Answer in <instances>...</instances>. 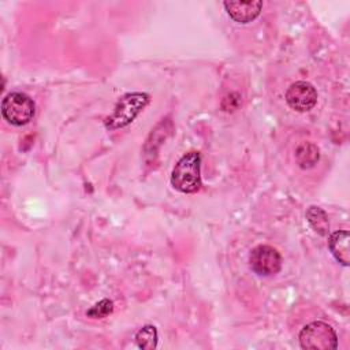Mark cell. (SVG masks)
Here are the masks:
<instances>
[{"label": "cell", "instance_id": "cell-7", "mask_svg": "<svg viewBox=\"0 0 350 350\" xmlns=\"http://www.w3.org/2000/svg\"><path fill=\"white\" fill-rule=\"evenodd\" d=\"M223 5L232 21L238 23H249L260 15L262 1H224Z\"/></svg>", "mask_w": 350, "mask_h": 350}, {"label": "cell", "instance_id": "cell-10", "mask_svg": "<svg viewBox=\"0 0 350 350\" xmlns=\"http://www.w3.org/2000/svg\"><path fill=\"white\" fill-rule=\"evenodd\" d=\"M306 220L310 224V227L319 234L325 237L329 231V220L325 211H323L320 206H309L306 211Z\"/></svg>", "mask_w": 350, "mask_h": 350}, {"label": "cell", "instance_id": "cell-6", "mask_svg": "<svg viewBox=\"0 0 350 350\" xmlns=\"http://www.w3.org/2000/svg\"><path fill=\"white\" fill-rule=\"evenodd\" d=\"M286 103L297 112H308L317 103V92L312 83L297 81L286 90Z\"/></svg>", "mask_w": 350, "mask_h": 350}, {"label": "cell", "instance_id": "cell-2", "mask_svg": "<svg viewBox=\"0 0 350 350\" xmlns=\"http://www.w3.org/2000/svg\"><path fill=\"white\" fill-rule=\"evenodd\" d=\"M149 101L150 97L146 93H126L118 100L113 112L104 120L105 129L116 130L129 126L139 115V112L149 104Z\"/></svg>", "mask_w": 350, "mask_h": 350}, {"label": "cell", "instance_id": "cell-5", "mask_svg": "<svg viewBox=\"0 0 350 350\" xmlns=\"http://www.w3.org/2000/svg\"><path fill=\"white\" fill-rule=\"evenodd\" d=\"M249 264L258 276H272L282 268V256L269 245H258L250 252Z\"/></svg>", "mask_w": 350, "mask_h": 350}, {"label": "cell", "instance_id": "cell-9", "mask_svg": "<svg viewBox=\"0 0 350 350\" xmlns=\"http://www.w3.org/2000/svg\"><path fill=\"white\" fill-rule=\"evenodd\" d=\"M319 159H320L319 148L312 142H302L295 149L297 164L304 170L314 167V164H317Z\"/></svg>", "mask_w": 350, "mask_h": 350}, {"label": "cell", "instance_id": "cell-12", "mask_svg": "<svg viewBox=\"0 0 350 350\" xmlns=\"http://www.w3.org/2000/svg\"><path fill=\"white\" fill-rule=\"evenodd\" d=\"M113 312V302L109 299H101L97 304H94L88 312L86 316L90 319H104L108 314Z\"/></svg>", "mask_w": 350, "mask_h": 350}, {"label": "cell", "instance_id": "cell-1", "mask_svg": "<svg viewBox=\"0 0 350 350\" xmlns=\"http://www.w3.org/2000/svg\"><path fill=\"white\" fill-rule=\"evenodd\" d=\"M201 154L191 150L183 154L171 172V185L180 193H196L201 189Z\"/></svg>", "mask_w": 350, "mask_h": 350}, {"label": "cell", "instance_id": "cell-3", "mask_svg": "<svg viewBox=\"0 0 350 350\" xmlns=\"http://www.w3.org/2000/svg\"><path fill=\"white\" fill-rule=\"evenodd\" d=\"M299 345L305 350H334L338 347L335 329L324 321H312L299 332Z\"/></svg>", "mask_w": 350, "mask_h": 350}, {"label": "cell", "instance_id": "cell-11", "mask_svg": "<svg viewBox=\"0 0 350 350\" xmlns=\"http://www.w3.org/2000/svg\"><path fill=\"white\" fill-rule=\"evenodd\" d=\"M157 329L154 325H144L137 334H135V342L139 349L144 350H152L157 346Z\"/></svg>", "mask_w": 350, "mask_h": 350}, {"label": "cell", "instance_id": "cell-8", "mask_svg": "<svg viewBox=\"0 0 350 350\" xmlns=\"http://www.w3.org/2000/svg\"><path fill=\"white\" fill-rule=\"evenodd\" d=\"M328 247L335 260L347 267L350 264V249H349V231L339 230L329 235Z\"/></svg>", "mask_w": 350, "mask_h": 350}, {"label": "cell", "instance_id": "cell-4", "mask_svg": "<svg viewBox=\"0 0 350 350\" xmlns=\"http://www.w3.org/2000/svg\"><path fill=\"white\" fill-rule=\"evenodd\" d=\"M36 112L33 100L21 92L8 93L1 103V115L12 126L29 123Z\"/></svg>", "mask_w": 350, "mask_h": 350}]
</instances>
